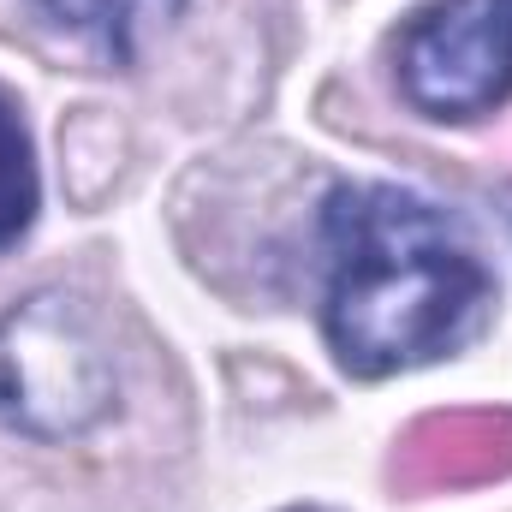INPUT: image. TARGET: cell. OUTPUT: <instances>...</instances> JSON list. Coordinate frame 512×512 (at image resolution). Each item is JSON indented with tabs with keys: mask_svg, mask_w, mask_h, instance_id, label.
Listing matches in <instances>:
<instances>
[{
	"mask_svg": "<svg viewBox=\"0 0 512 512\" xmlns=\"http://www.w3.org/2000/svg\"><path fill=\"white\" fill-rule=\"evenodd\" d=\"M322 268V334L358 382L453 358L495 316V274L471 233L399 185L322 197Z\"/></svg>",
	"mask_w": 512,
	"mask_h": 512,
	"instance_id": "6da1fadb",
	"label": "cell"
},
{
	"mask_svg": "<svg viewBox=\"0 0 512 512\" xmlns=\"http://www.w3.org/2000/svg\"><path fill=\"white\" fill-rule=\"evenodd\" d=\"M120 399L114 358L72 292H30L0 316V423L30 441H72Z\"/></svg>",
	"mask_w": 512,
	"mask_h": 512,
	"instance_id": "7a4b0ae2",
	"label": "cell"
},
{
	"mask_svg": "<svg viewBox=\"0 0 512 512\" xmlns=\"http://www.w3.org/2000/svg\"><path fill=\"white\" fill-rule=\"evenodd\" d=\"M399 96L423 120H483L512 102V0H429L393 36Z\"/></svg>",
	"mask_w": 512,
	"mask_h": 512,
	"instance_id": "3957f363",
	"label": "cell"
},
{
	"mask_svg": "<svg viewBox=\"0 0 512 512\" xmlns=\"http://www.w3.org/2000/svg\"><path fill=\"white\" fill-rule=\"evenodd\" d=\"M512 471V411H453V417H423L399 453L393 477L411 489H459V483H489Z\"/></svg>",
	"mask_w": 512,
	"mask_h": 512,
	"instance_id": "277c9868",
	"label": "cell"
},
{
	"mask_svg": "<svg viewBox=\"0 0 512 512\" xmlns=\"http://www.w3.org/2000/svg\"><path fill=\"white\" fill-rule=\"evenodd\" d=\"M36 6H42L54 24L90 36L108 60L131 66V60H137V24H143L149 12L167 18V12H179L185 0H36Z\"/></svg>",
	"mask_w": 512,
	"mask_h": 512,
	"instance_id": "5b68a950",
	"label": "cell"
},
{
	"mask_svg": "<svg viewBox=\"0 0 512 512\" xmlns=\"http://www.w3.org/2000/svg\"><path fill=\"white\" fill-rule=\"evenodd\" d=\"M42 209V179H36V149H30V131L18 120V108L0 96V251L18 245L30 233Z\"/></svg>",
	"mask_w": 512,
	"mask_h": 512,
	"instance_id": "8992f818",
	"label": "cell"
}]
</instances>
